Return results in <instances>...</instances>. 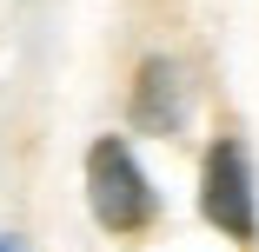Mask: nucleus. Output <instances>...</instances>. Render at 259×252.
<instances>
[{"instance_id": "2", "label": "nucleus", "mask_w": 259, "mask_h": 252, "mask_svg": "<svg viewBox=\"0 0 259 252\" xmlns=\"http://www.w3.org/2000/svg\"><path fill=\"white\" fill-rule=\"evenodd\" d=\"M199 219L226 232L233 245L259 239V192H252V160L239 133H220L199 160Z\"/></svg>"}, {"instance_id": "4", "label": "nucleus", "mask_w": 259, "mask_h": 252, "mask_svg": "<svg viewBox=\"0 0 259 252\" xmlns=\"http://www.w3.org/2000/svg\"><path fill=\"white\" fill-rule=\"evenodd\" d=\"M0 252H20V245H14V239H0Z\"/></svg>"}, {"instance_id": "1", "label": "nucleus", "mask_w": 259, "mask_h": 252, "mask_svg": "<svg viewBox=\"0 0 259 252\" xmlns=\"http://www.w3.org/2000/svg\"><path fill=\"white\" fill-rule=\"evenodd\" d=\"M87 206H93L100 232H113V239L146 232V226H153V213H160L153 179L140 173L133 146H126V139H113V133L87 146Z\"/></svg>"}, {"instance_id": "3", "label": "nucleus", "mask_w": 259, "mask_h": 252, "mask_svg": "<svg viewBox=\"0 0 259 252\" xmlns=\"http://www.w3.org/2000/svg\"><path fill=\"white\" fill-rule=\"evenodd\" d=\"M133 126L140 133H180L186 126V73H180V60H166V54L140 60V73H133Z\"/></svg>"}]
</instances>
